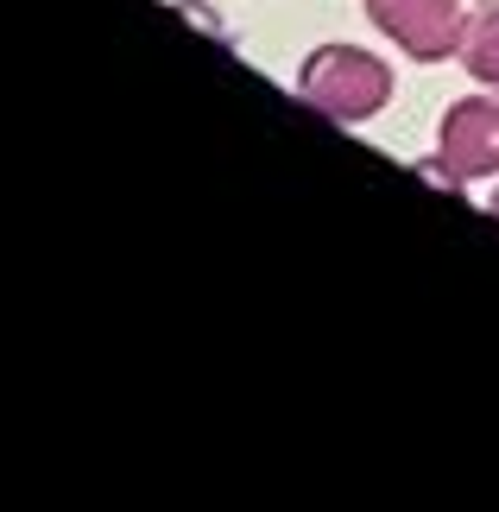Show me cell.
Returning a JSON list of instances; mask_svg holds the SVG:
<instances>
[{
	"label": "cell",
	"instance_id": "cell-1",
	"mask_svg": "<svg viewBox=\"0 0 499 512\" xmlns=\"http://www.w3.org/2000/svg\"><path fill=\"white\" fill-rule=\"evenodd\" d=\"M304 89L316 95V102H329L335 114H367L386 83H379V70L367 64L361 51H323V57L310 64Z\"/></svg>",
	"mask_w": 499,
	"mask_h": 512
}]
</instances>
